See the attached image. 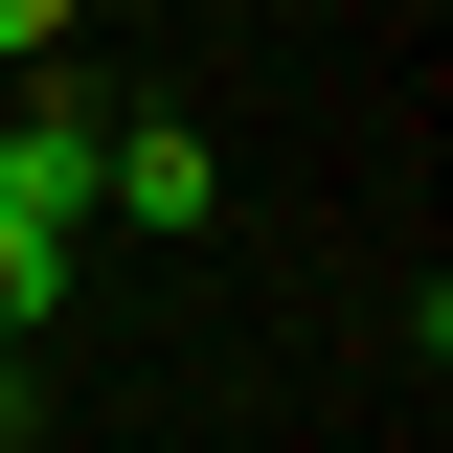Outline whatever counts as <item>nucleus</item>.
Listing matches in <instances>:
<instances>
[{"label": "nucleus", "mask_w": 453, "mask_h": 453, "mask_svg": "<svg viewBox=\"0 0 453 453\" xmlns=\"http://www.w3.org/2000/svg\"><path fill=\"white\" fill-rule=\"evenodd\" d=\"M23 431H46V386H23V340H0V453H23Z\"/></svg>", "instance_id": "nucleus-5"}, {"label": "nucleus", "mask_w": 453, "mask_h": 453, "mask_svg": "<svg viewBox=\"0 0 453 453\" xmlns=\"http://www.w3.org/2000/svg\"><path fill=\"white\" fill-rule=\"evenodd\" d=\"M46 295H68V226H23V204H0V340H46Z\"/></svg>", "instance_id": "nucleus-3"}, {"label": "nucleus", "mask_w": 453, "mask_h": 453, "mask_svg": "<svg viewBox=\"0 0 453 453\" xmlns=\"http://www.w3.org/2000/svg\"><path fill=\"white\" fill-rule=\"evenodd\" d=\"M226 204V159L181 136V113H113V159H91V226H204Z\"/></svg>", "instance_id": "nucleus-2"}, {"label": "nucleus", "mask_w": 453, "mask_h": 453, "mask_svg": "<svg viewBox=\"0 0 453 453\" xmlns=\"http://www.w3.org/2000/svg\"><path fill=\"white\" fill-rule=\"evenodd\" d=\"M91 159H113V113H91V46H46V91L0 113V204H23V226H91Z\"/></svg>", "instance_id": "nucleus-1"}, {"label": "nucleus", "mask_w": 453, "mask_h": 453, "mask_svg": "<svg viewBox=\"0 0 453 453\" xmlns=\"http://www.w3.org/2000/svg\"><path fill=\"white\" fill-rule=\"evenodd\" d=\"M68 23H91V0H0V68H46V46H68Z\"/></svg>", "instance_id": "nucleus-4"}]
</instances>
